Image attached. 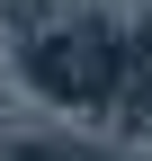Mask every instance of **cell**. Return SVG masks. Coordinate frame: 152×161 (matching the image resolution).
Returning <instances> with one entry per match:
<instances>
[{
  "label": "cell",
  "instance_id": "6da1fadb",
  "mask_svg": "<svg viewBox=\"0 0 152 161\" xmlns=\"http://www.w3.org/2000/svg\"><path fill=\"white\" fill-rule=\"evenodd\" d=\"M36 80H45V90H63V98L107 90V36H54V45L36 54Z\"/></svg>",
  "mask_w": 152,
  "mask_h": 161
}]
</instances>
